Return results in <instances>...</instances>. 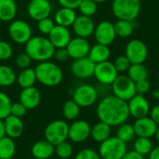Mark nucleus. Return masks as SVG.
<instances>
[{"label":"nucleus","instance_id":"obj_1","mask_svg":"<svg viewBox=\"0 0 159 159\" xmlns=\"http://www.w3.org/2000/svg\"><path fill=\"white\" fill-rule=\"evenodd\" d=\"M96 113L100 121L111 127L120 126L129 117L128 102L115 95L102 98L97 105Z\"/></svg>","mask_w":159,"mask_h":159},{"label":"nucleus","instance_id":"obj_2","mask_svg":"<svg viewBox=\"0 0 159 159\" xmlns=\"http://www.w3.org/2000/svg\"><path fill=\"white\" fill-rule=\"evenodd\" d=\"M25 52L32 61L38 62L49 61L55 52V48L48 38L43 36H34L25 44Z\"/></svg>","mask_w":159,"mask_h":159},{"label":"nucleus","instance_id":"obj_3","mask_svg":"<svg viewBox=\"0 0 159 159\" xmlns=\"http://www.w3.org/2000/svg\"><path fill=\"white\" fill-rule=\"evenodd\" d=\"M34 71L36 80L46 87H56L61 83L63 78L62 70L50 61L39 62Z\"/></svg>","mask_w":159,"mask_h":159},{"label":"nucleus","instance_id":"obj_4","mask_svg":"<svg viewBox=\"0 0 159 159\" xmlns=\"http://www.w3.org/2000/svg\"><path fill=\"white\" fill-rule=\"evenodd\" d=\"M112 10L118 20L133 21L140 14L141 0H113Z\"/></svg>","mask_w":159,"mask_h":159},{"label":"nucleus","instance_id":"obj_5","mask_svg":"<svg viewBox=\"0 0 159 159\" xmlns=\"http://www.w3.org/2000/svg\"><path fill=\"white\" fill-rule=\"evenodd\" d=\"M127 151V143L116 136L101 143L98 153L102 159H121Z\"/></svg>","mask_w":159,"mask_h":159},{"label":"nucleus","instance_id":"obj_6","mask_svg":"<svg viewBox=\"0 0 159 159\" xmlns=\"http://www.w3.org/2000/svg\"><path fill=\"white\" fill-rule=\"evenodd\" d=\"M69 132V125L66 121L57 119L48 124L44 130V136L47 141L54 146L67 141Z\"/></svg>","mask_w":159,"mask_h":159},{"label":"nucleus","instance_id":"obj_7","mask_svg":"<svg viewBox=\"0 0 159 159\" xmlns=\"http://www.w3.org/2000/svg\"><path fill=\"white\" fill-rule=\"evenodd\" d=\"M111 86L114 95L126 102H129L137 94L135 82L128 75H118Z\"/></svg>","mask_w":159,"mask_h":159},{"label":"nucleus","instance_id":"obj_8","mask_svg":"<svg viewBox=\"0 0 159 159\" xmlns=\"http://www.w3.org/2000/svg\"><path fill=\"white\" fill-rule=\"evenodd\" d=\"M98 99L97 89L89 84H84L77 87L73 92V101H75L80 107L92 106Z\"/></svg>","mask_w":159,"mask_h":159},{"label":"nucleus","instance_id":"obj_9","mask_svg":"<svg viewBox=\"0 0 159 159\" xmlns=\"http://www.w3.org/2000/svg\"><path fill=\"white\" fill-rule=\"evenodd\" d=\"M10 38L17 44H26L32 38V28L21 20H13L8 27Z\"/></svg>","mask_w":159,"mask_h":159},{"label":"nucleus","instance_id":"obj_10","mask_svg":"<svg viewBox=\"0 0 159 159\" xmlns=\"http://www.w3.org/2000/svg\"><path fill=\"white\" fill-rule=\"evenodd\" d=\"M126 56L131 64L143 63L148 56L145 43L139 39L130 40L126 47Z\"/></svg>","mask_w":159,"mask_h":159},{"label":"nucleus","instance_id":"obj_11","mask_svg":"<svg viewBox=\"0 0 159 159\" xmlns=\"http://www.w3.org/2000/svg\"><path fill=\"white\" fill-rule=\"evenodd\" d=\"M94 76L102 85H112L118 76V72L113 62L105 61L96 63L94 70Z\"/></svg>","mask_w":159,"mask_h":159},{"label":"nucleus","instance_id":"obj_12","mask_svg":"<svg viewBox=\"0 0 159 159\" xmlns=\"http://www.w3.org/2000/svg\"><path fill=\"white\" fill-rule=\"evenodd\" d=\"M91 127L86 120H75L71 125H69L68 139L75 143H84L90 137Z\"/></svg>","mask_w":159,"mask_h":159},{"label":"nucleus","instance_id":"obj_13","mask_svg":"<svg viewBox=\"0 0 159 159\" xmlns=\"http://www.w3.org/2000/svg\"><path fill=\"white\" fill-rule=\"evenodd\" d=\"M95 65L96 63H94L88 56L83 57L74 60L71 64V72L77 78L88 79L94 75Z\"/></svg>","mask_w":159,"mask_h":159},{"label":"nucleus","instance_id":"obj_14","mask_svg":"<svg viewBox=\"0 0 159 159\" xmlns=\"http://www.w3.org/2000/svg\"><path fill=\"white\" fill-rule=\"evenodd\" d=\"M94 36L98 44H102L105 46L111 45L116 36L114 23L108 20L101 21L95 27Z\"/></svg>","mask_w":159,"mask_h":159},{"label":"nucleus","instance_id":"obj_15","mask_svg":"<svg viewBox=\"0 0 159 159\" xmlns=\"http://www.w3.org/2000/svg\"><path fill=\"white\" fill-rule=\"evenodd\" d=\"M129 116L134 118H142L147 116L150 113V104L143 95L136 94L128 102Z\"/></svg>","mask_w":159,"mask_h":159},{"label":"nucleus","instance_id":"obj_16","mask_svg":"<svg viewBox=\"0 0 159 159\" xmlns=\"http://www.w3.org/2000/svg\"><path fill=\"white\" fill-rule=\"evenodd\" d=\"M51 9L52 7L49 0H30L27 11L31 19L38 21L49 17Z\"/></svg>","mask_w":159,"mask_h":159},{"label":"nucleus","instance_id":"obj_17","mask_svg":"<svg viewBox=\"0 0 159 159\" xmlns=\"http://www.w3.org/2000/svg\"><path fill=\"white\" fill-rule=\"evenodd\" d=\"M66 49L68 51L69 57L76 60L83 57H87L89 55L90 46L87 38L76 36L75 38H71L70 42L68 43Z\"/></svg>","mask_w":159,"mask_h":159},{"label":"nucleus","instance_id":"obj_18","mask_svg":"<svg viewBox=\"0 0 159 159\" xmlns=\"http://www.w3.org/2000/svg\"><path fill=\"white\" fill-rule=\"evenodd\" d=\"M133 128L136 136L143 138H152L153 136H156L158 126L150 116H144L136 119L133 124Z\"/></svg>","mask_w":159,"mask_h":159},{"label":"nucleus","instance_id":"obj_19","mask_svg":"<svg viewBox=\"0 0 159 159\" xmlns=\"http://www.w3.org/2000/svg\"><path fill=\"white\" fill-rule=\"evenodd\" d=\"M72 26L76 36L83 37V38H88L91 34H93L96 27L91 17H88L84 15L77 16Z\"/></svg>","mask_w":159,"mask_h":159},{"label":"nucleus","instance_id":"obj_20","mask_svg":"<svg viewBox=\"0 0 159 159\" xmlns=\"http://www.w3.org/2000/svg\"><path fill=\"white\" fill-rule=\"evenodd\" d=\"M71 38V33L68 28L57 24L48 34V40L55 48H66Z\"/></svg>","mask_w":159,"mask_h":159},{"label":"nucleus","instance_id":"obj_21","mask_svg":"<svg viewBox=\"0 0 159 159\" xmlns=\"http://www.w3.org/2000/svg\"><path fill=\"white\" fill-rule=\"evenodd\" d=\"M40 101H41V94L39 90L34 87L22 89L20 93L19 102L22 103L27 110L35 109L39 105Z\"/></svg>","mask_w":159,"mask_h":159},{"label":"nucleus","instance_id":"obj_22","mask_svg":"<svg viewBox=\"0 0 159 159\" xmlns=\"http://www.w3.org/2000/svg\"><path fill=\"white\" fill-rule=\"evenodd\" d=\"M6 136L15 140L20 138L24 130V125L21 121V118L16 117L14 116H8L4 119Z\"/></svg>","mask_w":159,"mask_h":159},{"label":"nucleus","instance_id":"obj_23","mask_svg":"<svg viewBox=\"0 0 159 159\" xmlns=\"http://www.w3.org/2000/svg\"><path fill=\"white\" fill-rule=\"evenodd\" d=\"M31 153L34 159H48L54 155L55 146L46 139L37 141L32 145Z\"/></svg>","mask_w":159,"mask_h":159},{"label":"nucleus","instance_id":"obj_24","mask_svg":"<svg viewBox=\"0 0 159 159\" xmlns=\"http://www.w3.org/2000/svg\"><path fill=\"white\" fill-rule=\"evenodd\" d=\"M76 17L77 16L75 9L61 7L56 12L54 16V21L56 22L57 25H61L68 28L69 26H72L74 24Z\"/></svg>","mask_w":159,"mask_h":159},{"label":"nucleus","instance_id":"obj_25","mask_svg":"<svg viewBox=\"0 0 159 159\" xmlns=\"http://www.w3.org/2000/svg\"><path fill=\"white\" fill-rule=\"evenodd\" d=\"M110 54H111V51H110L109 46L97 43L93 47H90L88 57L94 63H100V62L108 61Z\"/></svg>","mask_w":159,"mask_h":159},{"label":"nucleus","instance_id":"obj_26","mask_svg":"<svg viewBox=\"0 0 159 159\" xmlns=\"http://www.w3.org/2000/svg\"><path fill=\"white\" fill-rule=\"evenodd\" d=\"M112 133V127L99 121L96 123L93 127H91V132H90V137L96 142V143H102L108 138L111 137Z\"/></svg>","mask_w":159,"mask_h":159},{"label":"nucleus","instance_id":"obj_27","mask_svg":"<svg viewBox=\"0 0 159 159\" xmlns=\"http://www.w3.org/2000/svg\"><path fill=\"white\" fill-rule=\"evenodd\" d=\"M17 15L15 0H0V20L12 21Z\"/></svg>","mask_w":159,"mask_h":159},{"label":"nucleus","instance_id":"obj_28","mask_svg":"<svg viewBox=\"0 0 159 159\" xmlns=\"http://www.w3.org/2000/svg\"><path fill=\"white\" fill-rule=\"evenodd\" d=\"M17 83L21 89H26L30 87H34L36 80V75L35 71L33 68H26L22 69L20 74L17 75Z\"/></svg>","mask_w":159,"mask_h":159},{"label":"nucleus","instance_id":"obj_29","mask_svg":"<svg viewBox=\"0 0 159 159\" xmlns=\"http://www.w3.org/2000/svg\"><path fill=\"white\" fill-rule=\"evenodd\" d=\"M16 153L14 140L5 136L0 139V159H11Z\"/></svg>","mask_w":159,"mask_h":159},{"label":"nucleus","instance_id":"obj_30","mask_svg":"<svg viewBox=\"0 0 159 159\" xmlns=\"http://www.w3.org/2000/svg\"><path fill=\"white\" fill-rule=\"evenodd\" d=\"M17 80L14 70L7 65H0V87H10Z\"/></svg>","mask_w":159,"mask_h":159},{"label":"nucleus","instance_id":"obj_31","mask_svg":"<svg viewBox=\"0 0 159 159\" xmlns=\"http://www.w3.org/2000/svg\"><path fill=\"white\" fill-rule=\"evenodd\" d=\"M80 106L73 100L66 101L62 106V115L65 119L75 121L80 115Z\"/></svg>","mask_w":159,"mask_h":159},{"label":"nucleus","instance_id":"obj_32","mask_svg":"<svg viewBox=\"0 0 159 159\" xmlns=\"http://www.w3.org/2000/svg\"><path fill=\"white\" fill-rule=\"evenodd\" d=\"M128 76L134 82L147 79L148 70L143 63L131 64L128 70Z\"/></svg>","mask_w":159,"mask_h":159},{"label":"nucleus","instance_id":"obj_33","mask_svg":"<svg viewBox=\"0 0 159 159\" xmlns=\"http://www.w3.org/2000/svg\"><path fill=\"white\" fill-rule=\"evenodd\" d=\"M115 30L116 34L119 37L127 38L130 36L134 30L133 21L130 20H118L115 24Z\"/></svg>","mask_w":159,"mask_h":159},{"label":"nucleus","instance_id":"obj_34","mask_svg":"<svg viewBox=\"0 0 159 159\" xmlns=\"http://www.w3.org/2000/svg\"><path fill=\"white\" fill-rule=\"evenodd\" d=\"M153 143L150 138L138 137V139L134 142L133 150L142 156H147L153 150Z\"/></svg>","mask_w":159,"mask_h":159},{"label":"nucleus","instance_id":"obj_35","mask_svg":"<svg viewBox=\"0 0 159 159\" xmlns=\"http://www.w3.org/2000/svg\"><path fill=\"white\" fill-rule=\"evenodd\" d=\"M118 127L119 128L116 132V137L118 139H120L121 141H123L127 143L135 138L136 134H135L133 125H130V124H128L125 122Z\"/></svg>","mask_w":159,"mask_h":159},{"label":"nucleus","instance_id":"obj_36","mask_svg":"<svg viewBox=\"0 0 159 159\" xmlns=\"http://www.w3.org/2000/svg\"><path fill=\"white\" fill-rule=\"evenodd\" d=\"M74 153L73 146L67 141L55 145V155L61 159H69Z\"/></svg>","mask_w":159,"mask_h":159},{"label":"nucleus","instance_id":"obj_37","mask_svg":"<svg viewBox=\"0 0 159 159\" xmlns=\"http://www.w3.org/2000/svg\"><path fill=\"white\" fill-rule=\"evenodd\" d=\"M78 9L80 11L81 15L92 17L97 12L98 5L93 0H82V2L80 3V5L78 7Z\"/></svg>","mask_w":159,"mask_h":159},{"label":"nucleus","instance_id":"obj_38","mask_svg":"<svg viewBox=\"0 0 159 159\" xmlns=\"http://www.w3.org/2000/svg\"><path fill=\"white\" fill-rule=\"evenodd\" d=\"M12 102L10 98L4 92L0 91V119L4 120L10 116V108Z\"/></svg>","mask_w":159,"mask_h":159},{"label":"nucleus","instance_id":"obj_39","mask_svg":"<svg viewBox=\"0 0 159 159\" xmlns=\"http://www.w3.org/2000/svg\"><path fill=\"white\" fill-rule=\"evenodd\" d=\"M55 25H56L55 21L52 19H50L49 17L42 19V20L37 21V28H38L39 32L43 34L48 35Z\"/></svg>","mask_w":159,"mask_h":159},{"label":"nucleus","instance_id":"obj_40","mask_svg":"<svg viewBox=\"0 0 159 159\" xmlns=\"http://www.w3.org/2000/svg\"><path fill=\"white\" fill-rule=\"evenodd\" d=\"M114 65L116 67V69L117 70V72H126L129 70V66L131 65L130 61H129V59L127 58L126 55H122L119 56L116 59Z\"/></svg>","mask_w":159,"mask_h":159},{"label":"nucleus","instance_id":"obj_41","mask_svg":"<svg viewBox=\"0 0 159 159\" xmlns=\"http://www.w3.org/2000/svg\"><path fill=\"white\" fill-rule=\"evenodd\" d=\"M13 53L12 47L9 43L0 40V61H7Z\"/></svg>","mask_w":159,"mask_h":159},{"label":"nucleus","instance_id":"obj_42","mask_svg":"<svg viewBox=\"0 0 159 159\" xmlns=\"http://www.w3.org/2000/svg\"><path fill=\"white\" fill-rule=\"evenodd\" d=\"M74 159H102L99 153L93 149L86 148L79 151Z\"/></svg>","mask_w":159,"mask_h":159},{"label":"nucleus","instance_id":"obj_43","mask_svg":"<svg viewBox=\"0 0 159 159\" xmlns=\"http://www.w3.org/2000/svg\"><path fill=\"white\" fill-rule=\"evenodd\" d=\"M27 111L28 110L25 108V106L22 103H20V102H14V103L11 104L10 115L14 116L16 117L21 118V117H23L26 115Z\"/></svg>","mask_w":159,"mask_h":159},{"label":"nucleus","instance_id":"obj_44","mask_svg":"<svg viewBox=\"0 0 159 159\" xmlns=\"http://www.w3.org/2000/svg\"><path fill=\"white\" fill-rule=\"evenodd\" d=\"M31 62H32V59L26 52L19 54L16 58V65L21 70L30 67Z\"/></svg>","mask_w":159,"mask_h":159},{"label":"nucleus","instance_id":"obj_45","mask_svg":"<svg viewBox=\"0 0 159 159\" xmlns=\"http://www.w3.org/2000/svg\"><path fill=\"white\" fill-rule=\"evenodd\" d=\"M135 89L136 93L140 95H144L148 93L151 89V84L148 81V79H143L138 82H135Z\"/></svg>","mask_w":159,"mask_h":159},{"label":"nucleus","instance_id":"obj_46","mask_svg":"<svg viewBox=\"0 0 159 159\" xmlns=\"http://www.w3.org/2000/svg\"><path fill=\"white\" fill-rule=\"evenodd\" d=\"M53 57L56 59V61H58L60 62H63V61H67L70 58L66 48H55V52H54V56Z\"/></svg>","mask_w":159,"mask_h":159},{"label":"nucleus","instance_id":"obj_47","mask_svg":"<svg viewBox=\"0 0 159 159\" xmlns=\"http://www.w3.org/2000/svg\"><path fill=\"white\" fill-rule=\"evenodd\" d=\"M59 4L61 6V7L71 8V9H76L78 8L80 3L82 0H58Z\"/></svg>","mask_w":159,"mask_h":159},{"label":"nucleus","instance_id":"obj_48","mask_svg":"<svg viewBox=\"0 0 159 159\" xmlns=\"http://www.w3.org/2000/svg\"><path fill=\"white\" fill-rule=\"evenodd\" d=\"M121 159H144V157L143 156L137 153L136 151L131 150V151H127V153Z\"/></svg>","mask_w":159,"mask_h":159},{"label":"nucleus","instance_id":"obj_49","mask_svg":"<svg viewBox=\"0 0 159 159\" xmlns=\"http://www.w3.org/2000/svg\"><path fill=\"white\" fill-rule=\"evenodd\" d=\"M150 117L159 126V104L154 106L151 110H150Z\"/></svg>","mask_w":159,"mask_h":159},{"label":"nucleus","instance_id":"obj_50","mask_svg":"<svg viewBox=\"0 0 159 159\" xmlns=\"http://www.w3.org/2000/svg\"><path fill=\"white\" fill-rule=\"evenodd\" d=\"M148 156L149 159H159V146L153 148V150L150 152Z\"/></svg>","mask_w":159,"mask_h":159},{"label":"nucleus","instance_id":"obj_51","mask_svg":"<svg viewBox=\"0 0 159 159\" xmlns=\"http://www.w3.org/2000/svg\"><path fill=\"white\" fill-rule=\"evenodd\" d=\"M6 136V131H5V125H4V120L0 119V139Z\"/></svg>","mask_w":159,"mask_h":159},{"label":"nucleus","instance_id":"obj_52","mask_svg":"<svg viewBox=\"0 0 159 159\" xmlns=\"http://www.w3.org/2000/svg\"><path fill=\"white\" fill-rule=\"evenodd\" d=\"M152 96L156 99V100H159V89H155L152 91Z\"/></svg>","mask_w":159,"mask_h":159},{"label":"nucleus","instance_id":"obj_53","mask_svg":"<svg viewBox=\"0 0 159 159\" xmlns=\"http://www.w3.org/2000/svg\"><path fill=\"white\" fill-rule=\"evenodd\" d=\"M156 138H157V143H159V126H158V128H157V133H156Z\"/></svg>","mask_w":159,"mask_h":159},{"label":"nucleus","instance_id":"obj_54","mask_svg":"<svg viewBox=\"0 0 159 159\" xmlns=\"http://www.w3.org/2000/svg\"><path fill=\"white\" fill-rule=\"evenodd\" d=\"M93 1H95V2L98 4V3H103V2H106L107 0H93Z\"/></svg>","mask_w":159,"mask_h":159},{"label":"nucleus","instance_id":"obj_55","mask_svg":"<svg viewBox=\"0 0 159 159\" xmlns=\"http://www.w3.org/2000/svg\"><path fill=\"white\" fill-rule=\"evenodd\" d=\"M29 1H30V0H29Z\"/></svg>","mask_w":159,"mask_h":159}]
</instances>
